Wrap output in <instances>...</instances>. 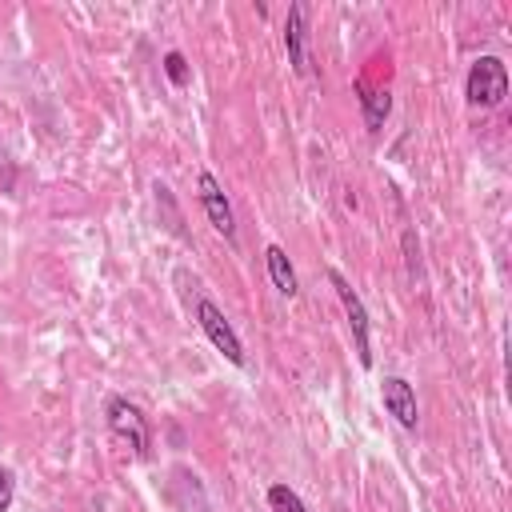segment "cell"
Listing matches in <instances>:
<instances>
[{
	"instance_id": "obj_9",
	"label": "cell",
	"mask_w": 512,
	"mask_h": 512,
	"mask_svg": "<svg viewBox=\"0 0 512 512\" xmlns=\"http://www.w3.org/2000/svg\"><path fill=\"white\" fill-rule=\"evenodd\" d=\"M360 108H364V128H368V132H380L384 120H388V112H392V96H388L384 88L364 92V96H360Z\"/></svg>"
},
{
	"instance_id": "obj_11",
	"label": "cell",
	"mask_w": 512,
	"mask_h": 512,
	"mask_svg": "<svg viewBox=\"0 0 512 512\" xmlns=\"http://www.w3.org/2000/svg\"><path fill=\"white\" fill-rule=\"evenodd\" d=\"M164 76H168L176 88L188 84V60H184V52H164Z\"/></svg>"
},
{
	"instance_id": "obj_3",
	"label": "cell",
	"mask_w": 512,
	"mask_h": 512,
	"mask_svg": "<svg viewBox=\"0 0 512 512\" xmlns=\"http://www.w3.org/2000/svg\"><path fill=\"white\" fill-rule=\"evenodd\" d=\"M196 324L204 328V336L212 340V348L224 352L228 364L244 368V344H240V336L232 332V324L224 320V312H220L212 300H196Z\"/></svg>"
},
{
	"instance_id": "obj_8",
	"label": "cell",
	"mask_w": 512,
	"mask_h": 512,
	"mask_svg": "<svg viewBox=\"0 0 512 512\" xmlns=\"http://www.w3.org/2000/svg\"><path fill=\"white\" fill-rule=\"evenodd\" d=\"M284 48H288V64H292L296 72H304L308 64H304V4H300V0L288 8V20H284Z\"/></svg>"
},
{
	"instance_id": "obj_12",
	"label": "cell",
	"mask_w": 512,
	"mask_h": 512,
	"mask_svg": "<svg viewBox=\"0 0 512 512\" xmlns=\"http://www.w3.org/2000/svg\"><path fill=\"white\" fill-rule=\"evenodd\" d=\"M12 492H16V476H12V468L0 464V512L12 508Z\"/></svg>"
},
{
	"instance_id": "obj_7",
	"label": "cell",
	"mask_w": 512,
	"mask_h": 512,
	"mask_svg": "<svg viewBox=\"0 0 512 512\" xmlns=\"http://www.w3.org/2000/svg\"><path fill=\"white\" fill-rule=\"evenodd\" d=\"M264 264H268V280H272V288H276L280 296H296V292H300L296 272H292V264H288V252H284L280 244H268V248H264Z\"/></svg>"
},
{
	"instance_id": "obj_5",
	"label": "cell",
	"mask_w": 512,
	"mask_h": 512,
	"mask_svg": "<svg viewBox=\"0 0 512 512\" xmlns=\"http://www.w3.org/2000/svg\"><path fill=\"white\" fill-rule=\"evenodd\" d=\"M196 188H200V208H204V216H208V224L224 236V240H236V220H232V204H228V196H224V188L216 184V176L212 172H200L196 176Z\"/></svg>"
},
{
	"instance_id": "obj_4",
	"label": "cell",
	"mask_w": 512,
	"mask_h": 512,
	"mask_svg": "<svg viewBox=\"0 0 512 512\" xmlns=\"http://www.w3.org/2000/svg\"><path fill=\"white\" fill-rule=\"evenodd\" d=\"M104 416H108V428H112V436H120L136 456H144L148 452V420L140 416V408L136 404H128L124 396H112L108 404H104Z\"/></svg>"
},
{
	"instance_id": "obj_1",
	"label": "cell",
	"mask_w": 512,
	"mask_h": 512,
	"mask_svg": "<svg viewBox=\"0 0 512 512\" xmlns=\"http://www.w3.org/2000/svg\"><path fill=\"white\" fill-rule=\"evenodd\" d=\"M464 96H468V104H480V108L504 104V96H508L504 60L500 56H476L472 68H468V80H464Z\"/></svg>"
},
{
	"instance_id": "obj_2",
	"label": "cell",
	"mask_w": 512,
	"mask_h": 512,
	"mask_svg": "<svg viewBox=\"0 0 512 512\" xmlns=\"http://www.w3.org/2000/svg\"><path fill=\"white\" fill-rule=\"evenodd\" d=\"M328 280H332V288H336V296H340V304H344V316H348V328H352V340H356V356H360V364L364 368H372V340H368V308H364V300L356 296V288L332 268L328 272Z\"/></svg>"
},
{
	"instance_id": "obj_6",
	"label": "cell",
	"mask_w": 512,
	"mask_h": 512,
	"mask_svg": "<svg viewBox=\"0 0 512 512\" xmlns=\"http://www.w3.org/2000/svg\"><path fill=\"white\" fill-rule=\"evenodd\" d=\"M380 400H384L388 416H396L400 428H416V420H420V412H416V388L404 376H384Z\"/></svg>"
},
{
	"instance_id": "obj_10",
	"label": "cell",
	"mask_w": 512,
	"mask_h": 512,
	"mask_svg": "<svg viewBox=\"0 0 512 512\" xmlns=\"http://www.w3.org/2000/svg\"><path fill=\"white\" fill-rule=\"evenodd\" d=\"M268 504H272V512H308L304 500H300L288 484H272V488H268Z\"/></svg>"
}]
</instances>
